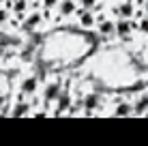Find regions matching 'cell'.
Listing matches in <instances>:
<instances>
[{
	"label": "cell",
	"instance_id": "cell-11",
	"mask_svg": "<svg viewBox=\"0 0 148 146\" xmlns=\"http://www.w3.org/2000/svg\"><path fill=\"white\" fill-rule=\"evenodd\" d=\"M97 105H99V97H97L95 93H90L88 97L84 99V108H86V110H95Z\"/></svg>",
	"mask_w": 148,
	"mask_h": 146
},
{
	"label": "cell",
	"instance_id": "cell-10",
	"mask_svg": "<svg viewBox=\"0 0 148 146\" xmlns=\"http://www.w3.org/2000/svg\"><path fill=\"white\" fill-rule=\"evenodd\" d=\"M99 32L105 34V37L112 34V32H114V22H112V19H103V22H99Z\"/></svg>",
	"mask_w": 148,
	"mask_h": 146
},
{
	"label": "cell",
	"instance_id": "cell-13",
	"mask_svg": "<svg viewBox=\"0 0 148 146\" xmlns=\"http://www.w3.org/2000/svg\"><path fill=\"white\" fill-rule=\"evenodd\" d=\"M41 4H43V9H45V11H52L56 4H58V0H41Z\"/></svg>",
	"mask_w": 148,
	"mask_h": 146
},
{
	"label": "cell",
	"instance_id": "cell-6",
	"mask_svg": "<svg viewBox=\"0 0 148 146\" xmlns=\"http://www.w3.org/2000/svg\"><path fill=\"white\" fill-rule=\"evenodd\" d=\"M28 114H30V105L24 101H17L13 105V110L9 112V116H28Z\"/></svg>",
	"mask_w": 148,
	"mask_h": 146
},
{
	"label": "cell",
	"instance_id": "cell-16",
	"mask_svg": "<svg viewBox=\"0 0 148 146\" xmlns=\"http://www.w3.org/2000/svg\"><path fill=\"white\" fill-rule=\"evenodd\" d=\"M137 28H140L142 32H148V17H144V19H140V24H137Z\"/></svg>",
	"mask_w": 148,
	"mask_h": 146
},
{
	"label": "cell",
	"instance_id": "cell-9",
	"mask_svg": "<svg viewBox=\"0 0 148 146\" xmlns=\"http://www.w3.org/2000/svg\"><path fill=\"white\" fill-rule=\"evenodd\" d=\"M41 24H43V15L41 13H32L26 19V28H37V26H41Z\"/></svg>",
	"mask_w": 148,
	"mask_h": 146
},
{
	"label": "cell",
	"instance_id": "cell-2",
	"mask_svg": "<svg viewBox=\"0 0 148 146\" xmlns=\"http://www.w3.org/2000/svg\"><path fill=\"white\" fill-rule=\"evenodd\" d=\"M39 88V77L37 75H28V77L22 80V84H19V93L22 95H34Z\"/></svg>",
	"mask_w": 148,
	"mask_h": 146
},
{
	"label": "cell",
	"instance_id": "cell-1",
	"mask_svg": "<svg viewBox=\"0 0 148 146\" xmlns=\"http://www.w3.org/2000/svg\"><path fill=\"white\" fill-rule=\"evenodd\" d=\"M137 28V24L135 22H131L129 17H120V22H114V32L116 34H120V37H129L131 34V30H135Z\"/></svg>",
	"mask_w": 148,
	"mask_h": 146
},
{
	"label": "cell",
	"instance_id": "cell-8",
	"mask_svg": "<svg viewBox=\"0 0 148 146\" xmlns=\"http://www.w3.org/2000/svg\"><path fill=\"white\" fill-rule=\"evenodd\" d=\"M116 13L120 15V17H131V15L135 13V9H133V0H127V2H122L118 9H116Z\"/></svg>",
	"mask_w": 148,
	"mask_h": 146
},
{
	"label": "cell",
	"instance_id": "cell-7",
	"mask_svg": "<svg viewBox=\"0 0 148 146\" xmlns=\"http://www.w3.org/2000/svg\"><path fill=\"white\" fill-rule=\"evenodd\" d=\"M26 9H28V0H13V4H11V11L17 15V19H24Z\"/></svg>",
	"mask_w": 148,
	"mask_h": 146
},
{
	"label": "cell",
	"instance_id": "cell-14",
	"mask_svg": "<svg viewBox=\"0 0 148 146\" xmlns=\"http://www.w3.org/2000/svg\"><path fill=\"white\" fill-rule=\"evenodd\" d=\"M97 4H99V0H82L79 7H84V9H95Z\"/></svg>",
	"mask_w": 148,
	"mask_h": 146
},
{
	"label": "cell",
	"instance_id": "cell-3",
	"mask_svg": "<svg viewBox=\"0 0 148 146\" xmlns=\"http://www.w3.org/2000/svg\"><path fill=\"white\" fill-rule=\"evenodd\" d=\"M60 93H62V86H60L58 80H56V82H52V84H47V88H45V93H43L45 103H54L56 99H58Z\"/></svg>",
	"mask_w": 148,
	"mask_h": 146
},
{
	"label": "cell",
	"instance_id": "cell-15",
	"mask_svg": "<svg viewBox=\"0 0 148 146\" xmlns=\"http://www.w3.org/2000/svg\"><path fill=\"white\" fill-rule=\"evenodd\" d=\"M7 22H9V11L0 7V24H7Z\"/></svg>",
	"mask_w": 148,
	"mask_h": 146
},
{
	"label": "cell",
	"instance_id": "cell-5",
	"mask_svg": "<svg viewBox=\"0 0 148 146\" xmlns=\"http://www.w3.org/2000/svg\"><path fill=\"white\" fill-rule=\"evenodd\" d=\"M95 24H97V17H95V13L90 11V9H86V11L79 13V26L82 28H92Z\"/></svg>",
	"mask_w": 148,
	"mask_h": 146
},
{
	"label": "cell",
	"instance_id": "cell-4",
	"mask_svg": "<svg viewBox=\"0 0 148 146\" xmlns=\"http://www.w3.org/2000/svg\"><path fill=\"white\" fill-rule=\"evenodd\" d=\"M56 7H58V11H60L62 17H69V15L75 13V7H77V4H75V0H58Z\"/></svg>",
	"mask_w": 148,
	"mask_h": 146
},
{
	"label": "cell",
	"instance_id": "cell-17",
	"mask_svg": "<svg viewBox=\"0 0 148 146\" xmlns=\"http://www.w3.org/2000/svg\"><path fill=\"white\" fill-rule=\"evenodd\" d=\"M2 105H4V95L0 93V108H2Z\"/></svg>",
	"mask_w": 148,
	"mask_h": 146
},
{
	"label": "cell",
	"instance_id": "cell-18",
	"mask_svg": "<svg viewBox=\"0 0 148 146\" xmlns=\"http://www.w3.org/2000/svg\"><path fill=\"white\" fill-rule=\"evenodd\" d=\"M144 4H146V13H148V2H144Z\"/></svg>",
	"mask_w": 148,
	"mask_h": 146
},
{
	"label": "cell",
	"instance_id": "cell-12",
	"mask_svg": "<svg viewBox=\"0 0 148 146\" xmlns=\"http://www.w3.org/2000/svg\"><path fill=\"white\" fill-rule=\"evenodd\" d=\"M131 112H133V108H131L129 103H120L118 108H116V112H114V114H116V116H129Z\"/></svg>",
	"mask_w": 148,
	"mask_h": 146
}]
</instances>
